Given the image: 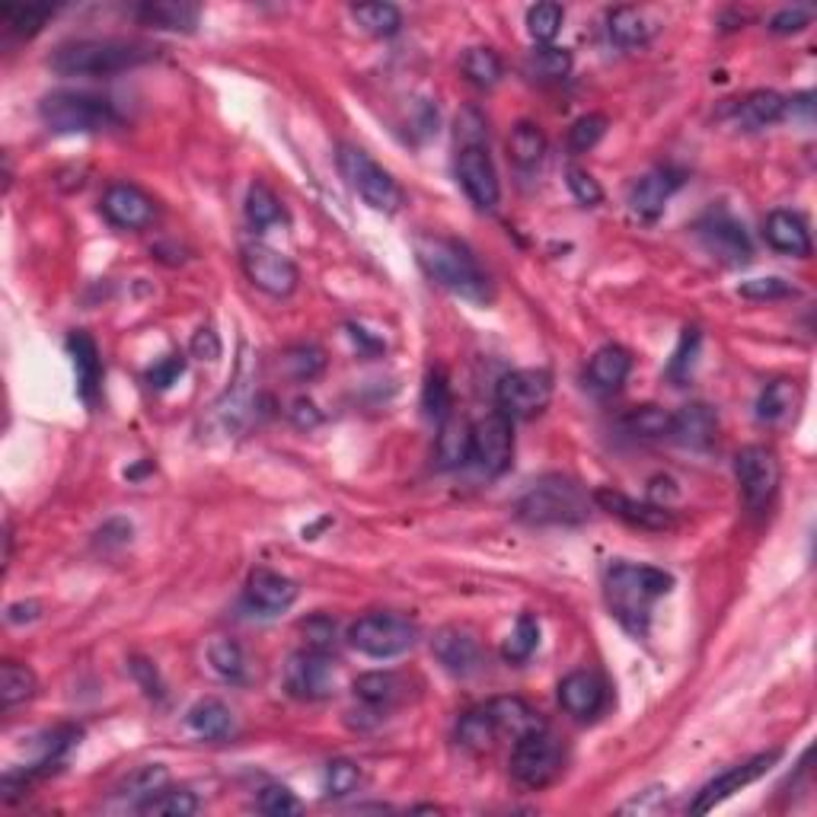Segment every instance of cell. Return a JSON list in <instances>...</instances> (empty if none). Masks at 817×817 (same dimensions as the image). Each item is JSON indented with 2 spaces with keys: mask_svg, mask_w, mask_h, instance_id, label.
I'll return each instance as SVG.
<instances>
[{
  "mask_svg": "<svg viewBox=\"0 0 817 817\" xmlns=\"http://www.w3.org/2000/svg\"><path fill=\"white\" fill-rule=\"evenodd\" d=\"M563 20H566V10L559 3H536V7L528 10V33H531L533 42L549 45L559 36Z\"/></svg>",
  "mask_w": 817,
  "mask_h": 817,
  "instance_id": "cell-49",
  "label": "cell"
},
{
  "mask_svg": "<svg viewBox=\"0 0 817 817\" xmlns=\"http://www.w3.org/2000/svg\"><path fill=\"white\" fill-rule=\"evenodd\" d=\"M182 374H186V358H182V355H169L161 365H154V368L147 370V383H151L154 390H166V387H173Z\"/></svg>",
  "mask_w": 817,
  "mask_h": 817,
  "instance_id": "cell-59",
  "label": "cell"
},
{
  "mask_svg": "<svg viewBox=\"0 0 817 817\" xmlns=\"http://www.w3.org/2000/svg\"><path fill=\"white\" fill-rule=\"evenodd\" d=\"M607 702L604 680L591 671H572L559 684V706L575 719H594Z\"/></svg>",
  "mask_w": 817,
  "mask_h": 817,
  "instance_id": "cell-21",
  "label": "cell"
},
{
  "mask_svg": "<svg viewBox=\"0 0 817 817\" xmlns=\"http://www.w3.org/2000/svg\"><path fill=\"white\" fill-rule=\"evenodd\" d=\"M623 428L636 438H667L671 435V412L661 406H636L626 412Z\"/></svg>",
  "mask_w": 817,
  "mask_h": 817,
  "instance_id": "cell-43",
  "label": "cell"
},
{
  "mask_svg": "<svg viewBox=\"0 0 817 817\" xmlns=\"http://www.w3.org/2000/svg\"><path fill=\"white\" fill-rule=\"evenodd\" d=\"M259 812L269 817H287V815H300L304 805L297 802V795L285 789V785H265L259 792Z\"/></svg>",
  "mask_w": 817,
  "mask_h": 817,
  "instance_id": "cell-54",
  "label": "cell"
},
{
  "mask_svg": "<svg viewBox=\"0 0 817 817\" xmlns=\"http://www.w3.org/2000/svg\"><path fill=\"white\" fill-rule=\"evenodd\" d=\"M735 476L741 495H744V505L750 511H763L773 501L779 479H782L777 450L763 448V445L741 448L735 457Z\"/></svg>",
  "mask_w": 817,
  "mask_h": 817,
  "instance_id": "cell-10",
  "label": "cell"
},
{
  "mask_svg": "<svg viewBox=\"0 0 817 817\" xmlns=\"http://www.w3.org/2000/svg\"><path fill=\"white\" fill-rule=\"evenodd\" d=\"M591 514V495L569 476H543L518 501V518L533 528L581 524Z\"/></svg>",
  "mask_w": 817,
  "mask_h": 817,
  "instance_id": "cell-4",
  "label": "cell"
},
{
  "mask_svg": "<svg viewBox=\"0 0 817 817\" xmlns=\"http://www.w3.org/2000/svg\"><path fill=\"white\" fill-rule=\"evenodd\" d=\"M785 109H789V99L779 96L777 90H754L735 106V122L747 131L770 128L785 119Z\"/></svg>",
  "mask_w": 817,
  "mask_h": 817,
  "instance_id": "cell-26",
  "label": "cell"
},
{
  "mask_svg": "<svg viewBox=\"0 0 817 817\" xmlns=\"http://www.w3.org/2000/svg\"><path fill=\"white\" fill-rule=\"evenodd\" d=\"M103 214H106V221L113 224V227H119V230H144L147 224H154V217H157V202L144 192V189H138V186H131V182H116V186H109L106 189V196H103Z\"/></svg>",
  "mask_w": 817,
  "mask_h": 817,
  "instance_id": "cell-15",
  "label": "cell"
},
{
  "mask_svg": "<svg viewBox=\"0 0 817 817\" xmlns=\"http://www.w3.org/2000/svg\"><path fill=\"white\" fill-rule=\"evenodd\" d=\"M202 802L196 798V792L189 789H161L154 798H147L144 805H138L141 815H157V817H192L199 815Z\"/></svg>",
  "mask_w": 817,
  "mask_h": 817,
  "instance_id": "cell-41",
  "label": "cell"
},
{
  "mask_svg": "<svg viewBox=\"0 0 817 817\" xmlns=\"http://www.w3.org/2000/svg\"><path fill=\"white\" fill-rule=\"evenodd\" d=\"M652 29L646 13L636 7H616L607 16V33L619 48H642L646 42L652 39Z\"/></svg>",
  "mask_w": 817,
  "mask_h": 817,
  "instance_id": "cell-33",
  "label": "cell"
},
{
  "mask_svg": "<svg viewBox=\"0 0 817 817\" xmlns=\"http://www.w3.org/2000/svg\"><path fill=\"white\" fill-rule=\"evenodd\" d=\"M457 141H460V147L486 141V122H483V116L476 109H463L457 116Z\"/></svg>",
  "mask_w": 817,
  "mask_h": 817,
  "instance_id": "cell-60",
  "label": "cell"
},
{
  "mask_svg": "<svg viewBox=\"0 0 817 817\" xmlns=\"http://www.w3.org/2000/svg\"><path fill=\"white\" fill-rule=\"evenodd\" d=\"M674 575L654 566H629V563H611L604 575V594L607 607L616 616V623L642 639L652 623V604L671 594Z\"/></svg>",
  "mask_w": 817,
  "mask_h": 817,
  "instance_id": "cell-1",
  "label": "cell"
},
{
  "mask_svg": "<svg viewBox=\"0 0 817 817\" xmlns=\"http://www.w3.org/2000/svg\"><path fill=\"white\" fill-rule=\"evenodd\" d=\"M246 221H249V227L252 230H272V227H279V224H285V208L279 202V196L265 186V182H252L249 186V192H246Z\"/></svg>",
  "mask_w": 817,
  "mask_h": 817,
  "instance_id": "cell-32",
  "label": "cell"
},
{
  "mask_svg": "<svg viewBox=\"0 0 817 817\" xmlns=\"http://www.w3.org/2000/svg\"><path fill=\"white\" fill-rule=\"evenodd\" d=\"M566 767V747L546 725H536L511 747V777L524 789H546Z\"/></svg>",
  "mask_w": 817,
  "mask_h": 817,
  "instance_id": "cell-8",
  "label": "cell"
},
{
  "mask_svg": "<svg viewBox=\"0 0 817 817\" xmlns=\"http://www.w3.org/2000/svg\"><path fill=\"white\" fill-rule=\"evenodd\" d=\"M486 709H489L498 735L511 737V741L521 737L524 732H531V729H536V725H543L531 706H528L524 699H518V696H495V699L486 702Z\"/></svg>",
  "mask_w": 817,
  "mask_h": 817,
  "instance_id": "cell-30",
  "label": "cell"
},
{
  "mask_svg": "<svg viewBox=\"0 0 817 817\" xmlns=\"http://www.w3.org/2000/svg\"><path fill=\"white\" fill-rule=\"evenodd\" d=\"M798 400H802V390L795 380H773L763 387V393L757 400V415H760V422H779L798 406Z\"/></svg>",
  "mask_w": 817,
  "mask_h": 817,
  "instance_id": "cell-40",
  "label": "cell"
},
{
  "mask_svg": "<svg viewBox=\"0 0 817 817\" xmlns=\"http://www.w3.org/2000/svg\"><path fill=\"white\" fill-rule=\"evenodd\" d=\"M808 23H812V10L808 7H782L779 13H773V20H770V33L792 36V33H802Z\"/></svg>",
  "mask_w": 817,
  "mask_h": 817,
  "instance_id": "cell-58",
  "label": "cell"
},
{
  "mask_svg": "<svg viewBox=\"0 0 817 817\" xmlns=\"http://www.w3.org/2000/svg\"><path fill=\"white\" fill-rule=\"evenodd\" d=\"M699 240L706 244L709 252H715L729 265H744L750 259V240H747L744 227L732 217H725V214H712L709 221H702L699 224Z\"/></svg>",
  "mask_w": 817,
  "mask_h": 817,
  "instance_id": "cell-20",
  "label": "cell"
},
{
  "mask_svg": "<svg viewBox=\"0 0 817 817\" xmlns=\"http://www.w3.org/2000/svg\"><path fill=\"white\" fill-rule=\"evenodd\" d=\"M498 729H495V722H492L489 709L486 706H479V709H473V712H466L460 722H457V741L466 747V750H489L495 747V741H498Z\"/></svg>",
  "mask_w": 817,
  "mask_h": 817,
  "instance_id": "cell-38",
  "label": "cell"
},
{
  "mask_svg": "<svg viewBox=\"0 0 817 817\" xmlns=\"http://www.w3.org/2000/svg\"><path fill=\"white\" fill-rule=\"evenodd\" d=\"M715 431H719V418H715L712 406H706V403H690V406L671 412V435L667 438L677 441L680 448H709L715 441Z\"/></svg>",
  "mask_w": 817,
  "mask_h": 817,
  "instance_id": "cell-22",
  "label": "cell"
},
{
  "mask_svg": "<svg viewBox=\"0 0 817 817\" xmlns=\"http://www.w3.org/2000/svg\"><path fill=\"white\" fill-rule=\"evenodd\" d=\"M202 10L196 3H182V0H157V3H141L138 7V20L154 26V29H166V33H192L199 26Z\"/></svg>",
  "mask_w": 817,
  "mask_h": 817,
  "instance_id": "cell-27",
  "label": "cell"
},
{
  "mask_svg": "<svg viewBox=\"0 0 817 817\" xmlns=\"http://www.w3.org/2000/svg\"><path fill=\"white\" fill-rule=\"evenodd\" d=\"M55 10L51 7H39V3H26V7H3L0 10V16H3V23H7V29L13 33V36H36L42 26L48 23V16H51Z\"/></svg>",
  "mask_w": 817,
  "mask_h": 817,
  "instance_id": "cell-47",
  "label": "cell"
},
{
  "mask_svg": "<svg viewBox=\"0 0 817 817\" xmlns=\"http://www.w3.org/2000/svg\"><path fill=\"white\" fill-rule=\"evenodd\" d=\"M131 671H134V677L141 680L144 694L164 696V684H161V677H157V667H154L151 661H141V658H134V661H131Z\"/></svg>",
  "mask_w": 817,
  "mask_h": 817,
  "instance_id": "cell-62",
  "label": "cell"
},
{
  "mask_svg": "<svg viewBox=\"0 0 817 817\" xmlns=\"http://www.w3.org/2000/svg\"><path fill=\"white\" fill-rule=\"evenodd\" d=\"M594 501L604 508V511H611L613 518H619V521H626V524H632V528H642V531H667L671 528V514H667V508H658L652 501H632V498H626L623 492H613V489H597L594 492Z\"/></svg>",
  "mask_w": 817,
  "mask_h": 817,
  "instance_id": "cell-23",
  "label": "cell"
},
{
  "mask_svg": "<svg viewBox=\"0 0 817 817\" xmlns=\"http://www.w3.org/2000/svg\"><path fill=\"white\" fill-rule=\"evenodd\" d=\"M154 51L147 45L125 39H78L64 42L51 51L48 64L61 78H109L131 71L151 61Z\"/></svg>",
  "mask_w": 817,
  "mask_h": 817,
  "instance_id": "cell-3",
  "label": "cell"
},
{
  "mask_svg": "<svg viewBox=\"0 0 817 817\" xmlns=\"http://www.w3.org/2000/svg\"><path fill=\"white\" fill-rule=\"evenodd\" d=\"M684 186V173L674 166H658L652 173H646L632 189H629V211L642 221H654L664 204L671 202V196Z\"/></svg>",
  "mask_w": 817,
  "mask_h": 817,
  "instance_id": "cell-18",
  "label": "cell"
},
{
  "mask_svg": "<svg viewBox=\"0 0 817 817\" xmlns=\"http://www.w3.org/2000/svg\"><path fill=\"white\" fill-rule=\"evenodd\" d=\"M422 408H425V415H428L431 422H438V425L448 418L450 408H453L448 374L441 368H431L428 370V377H425V387H422Z\"/></svg>",
  "mask_w": 817,
  "mask_h": 817,
  "instance_id": "cell-45",
  "label": "cell"
},
{
  "mask_svg": "<svg viewBox=\"0 0 817 817\" xmlns=\"http://www.w3.org/2000/svg\"><path fill=\"white\" fill-rule=\"evenodd\" d=\"M355 696L374 709H387L390 702L403 696V680L393 671H370L355 680Z\"/></svg>",
  "mask_w": 817,
  "mask_h": 817,
  "instance_id": "cell-35",
  "label": "cell"
},
{
  "mask_svg": "<svg viewBox=\"0 0 817 817\" xmlns=\"http://www.w3.org/2000/svg\"><path fill=\"white\" fill-rule=\"evenodd\" d=\"M166 785H169V770H166L164 763H147V767L134 770L131 777L125 779L119 795L128 798V802H134V805H144L147 798H154Z\"/></svg>",
  "mask_w": 817,
  "mask_h": 817,
  "instance_id": "cell-42",
  "label": "cell"
},
{
  "mask_svg": "<svg viewBox=\"0 0 817 817\" xmlns=\"http://www.w3.org/2000/svg\"><path fill=\"white\" fill-rule=\"evenodd\" d=\"M435 450H438V463L445 470H457L463 463L473 460V428L457 418V415H448L441 425H438V441H435Z\"/></svg>",
  "mask_w": 817,
  "mask_h": 817,
  "instance_id": "cell-29",
  "label": "cell"
},
{
  "mask_svg": "<svg viewBox=\"0 0 817 817\" xmlns=\"http://www.w3.org/2000/svg\"><path fill=\"white\" fill-rule=\"evenodd\" d=\"M777 760H779V750H767V754H757V757L744 760L741 767H732L729 773H722L719 779H712V782L699 792V798L690 805V812H694V815H706V812H712L719 802H725L729 795L741 792L744 785H750V782H757V779L767 777V773L777 767Z\"/></svg>",
  "mask_w": 817,
  "mask_h": 817,
  "instance_id": "cell-16",
  "label": "cell"
},
{
  "mask_svg": "<svg viewBox=\"0 0 817 817\" xmlns=\"http://www.w3.org/2000/svg\"><path fill=\"white\" fill-rule=\"evenodd\" d=\"M304 639H307V649H317V652H329L335 646V619L327 616V613H317L304 623Z\"/></svg>",
  "mask_w": 817,
  "mask_h": 817,
  "instance_id": "cell-57",
  "label": "cell"
},
{
  "mask_svg": "<svg viewBox=\"0 0 817 817\" xmlns=\"http://www.w3.org/2000/svg\"><path fill=\"white\" fill-rule=\"evenodd\" d=\"M240 265H244V275L249 279V285L259 287L269 297H291L300 285L297 265L287 259L285 252H279V249L265 244L244 246Z\"/></svg>",
  "mask_w": 817,
  "mask_h": 817,
  "instance_id": "cell-11",
  "label": "cell"
},
{
  "mask_svg": "<svg viewBox=\"0 0 817 817\" xmlns=\"http://www.w3.org/2000/svg\"><path fill=\"white\" fill-rule=\"evenodd\" d=\"M737 294L747 297V300H782V297H792L795 287L782 282V279H750V282L737 287Z\"/></svg>",
  "mask_w": 817,
  "mask_h": 817,
  "instance_id": "cell-56",
  "label": "cell"
},
{
  "mask_svg": "<svg viewBox=\"0 0 817 817\" xmlns=\"http://www.w3.org/2000/svg\"><path fill=\"white\" fill-rule=\"evenodd\" d=\"M531 71L543 81H563L569 78L572 71V55L566 48H556V45H543L536 48L531 58Z\"/></svg>",
  "mask_w": 817,
  "mask_h": 817,
  "instance_id": "cell-50",
  "label": "cell"
},
{
  "mask_svg": "<svg viewBox=\"0 0 817 817\" xmlns=\"http://www.w3.org/2000/svg\"><path fill=\"white\" fill-rule=\"evenodd\" d=\"M415 259L425 269V275L441 287L453 291L463 300L473 304H486L492 297L489 275L483 272V265L476 262V256L463 244L450 240V237H438V234H418L412 240Z\"/></svg>",
  "mask_w": 817,
  "mask_h": 817,
  "instance_id": "cell-2",
  "label": "cell"
},
{
  "mask_svg": "<svg viewBox=\"0 0 817 817\" xmlns=\"http://www.w3.org/2000/svg\"><path fill=\"white\" fill-rule=\"evenodd\" d=\"M39 119L55 134H99L122 122L106 96L83 90H55L39 103Z\"/></svg>",
  "mask_w": 817,
  "mask_h": 817,
  "instance_id": "cell-5",
  "label": "cell"
},
{
  "mask_svg": "<svg viewBox=\"0 0 817 817\" xmlns=\"http://www.w3.org/2000/svg\"><path fill=\"white\" fill-rule=\"evenodd\" d=\"M699 348H702V332L699 329H684L674 355H671V365H667V377L674 383H684L690 380V374L696 368V358H699Z\"/></svg>",
  "mask_w": 817,
  "mask_h": 817,
  "instance_id": "cell-48",
  "label": "cell"
},
{
  "mask_svg": "<svg viewBox=\"0 0 817 817\" xmlns=\"http://www.w3.org/2000/svg\"><path fill=\"white\" fill-rule=\"evenodd\" d=\"M543 154H546V138H543V131L531 122H518L511 128V134H508V157H511V164L518 166V169H524V173H531L540 166L543 161Z\"/></svg>",
  "mask_w": 817,
  "mask_h": 817,
  "instance_id": "cell-34",
  "label": "cell"
},
{
  "mask_svg": "<svg viewBox=\"0 0 817 817\" xmlns=\"http://www.w3.org/2000/svg\"><path fill=\"white\" fill-rule=\"evenodd\" d=\"M285 368L294 380H313L327 368V355L320 345H294V348H287Z\"/></svg>",
  "mask_w": 817,
  "mask_h": 817,
  "instance_id": "cell-51",
  "label": "cell"
},
{
  "mask_svg": "<svg viewBox=\"0 0 817 817\" xmlns=\"http://www.w3.org/2000/svg\"><path fill=\"white\" fill-rule=\"evenodd\" d=\"M553 400V374L549 370H511L495 387L498 412L514 418H533Z\"/></svg>",
  "mask_w": 817,
  "mask_h": 817,
  "instance_id": "cell-9",
  "label": "cell"
},
{
  "mask_svg": "<svg viewBox=\"0 0 817 817\" xmlns=\"http://www.w3.org/2000/svg\"><path fill=\"white\" fill-rule=\"evenodd\" d=\"M607 116H601V113H588V116H581L578 122L569 128V147H572L575 154H588L591 147H597V141L607 134Z\"/></svg>",
  "mask_w": 817,
  "mask_h": 817,
  "instance_id": "cell-52",
  "label": "cell"
},
{
  "mask_svg": "<svg viewBox=\"0 0 817 817\" xmlns=\"http://www.w3.org/2000/svg\"><path fill=\"white\" fill-rule=\"evenodd\" d=\"M300 588L282 572L272 569H252L246 578V601L252 611H259L262 616H275L294 607Z\"/></svg>",
  "mask_w": 817,
  "mask_h": 817,
  "instance_id": "cell-19",
  "label": "cell"
},
{
  "mask_svg": "<svg viewBox=\"0 0 817 817\" xmlns=\"http://www.w3.org/2000/svg\"><path fill=\"white\" fill-rule=\"evenodd\" d=\"M536 646H540V623L533 619L531 613H521L518 623H514V629L508 632V639L501 646V654H505V661L521 664V661H528L536 652Z\"/></svg>",
  "mask_w": 817,
  "mask_h": 817,
  "instance_id": "cell-44",
  "label": "cell"
},
{
  "mask_svg": "<svg viewBox=\"0 0 817 817\" xmlns=\"http://www.w3.org/2000/svg\"><path fill=\"white\" fill-rule=\"evenodd\" d=\"M36 690H39V680H36L33 667L16 664V661H7L0 667V702H3V709H13V706L33 699Z\"/></svg>",
  "mask_w": 817,
  "mask_h": 817,
  "instance_id": "cell-36",
  "label": "cell"
},
{
  "mask_svg": "<svg viewBox=\"0 0 817 817\" xmlns=\"http://www.w3.org/2000/svg\"><path fill=\"white\" fill-rule=\"evenodd\" d=\"M291 418H294V425H300V428L320 425V412H317V406H313L310 400H297V403L291 406Z\"/></svg>",
  "mask_w": 817,
  "mask_h": 817,
  "instance_id": "cell-64",
  "label": "cell"
},
{
  "mask_svg": "<svg viewBox=\"0 0 817 817\" xmlns=\"http://www.w3.org/2000/svg\"><path fill=\"white\" fill-rule=\"evenodd\" d=\"M632 374V355L619 345H604L594 352V358L588 362V380L594 390L601 393H613L626 383V377Z\"/></svg>",
  "mask_w": 817,
  "mask_h": 817,
  "instance_id": "cell-28",
  "label": "cell"
},
{
  "mask_svg": "<svg viewBox=\"0 0 817 817\" xmlns=\"http://www.w3.org/2000/svg\"><path fill=\"white\" fill-rule=\"evenodd\" d=\"M763 237L782 256H795V259L812 256V230L795 211H773L763 224Z\"/></svg>",
  "mask_w": 817,
  "mask_h": 817,
  "instance_id": "cell-25",
  "label": "cell"
},
{
  "mask_svg": "<svg viewBox=\"0 0 817 817\" xmlns=\"http://www.w3.org/2000/svg\"><path fill=\"white\" fill-rule=\"evenodd\" d=\"M511 457H514V428L508 415L492 412L473 425V463L486 476H501L511 466Z\"/></svg>",
  "mask_w": 817,
  "mask_h": 817,
  "instance_id": "cell-13",
  "label": "cell"
},
{
  "mask_svg": "<svg viewBox=\"0 0 817 817\" xmlns=\"http://www.w3.org/2000/svg\"><path fill=\"white\" fill-rule=\"evenodd\" d=\"M68 355L74 362L81 400L86 406H96V396H99V387H103V358H99V348H96L93 335L71 332L68 335Z\"/></svg>",
  "mask_w": 817,
  "mask_h": 817,
  "instance_id": "cell-24",
  "label": "cell"
},
{
  "mask_svg": "<svg viewBox=\"0 0 817 817\" xmlns=\"http://www.w3.org/2000/svg\"><path fill=\"white\" fill-rule=\"evenodd\" d=\"M186 722H189V732L204 741H221L234 732V712L221 699H199L189 709Z\"/></svg>",
  "mask_w": 817,
  "mask_h": 817,
  "instance_id": "cell-31",
  "label": "cell"
},
{
  "mask_svg": "<svg viewBox=\"0 0 817 817\" xmlns=\"http://www.w3.org/2000/svg\"><path fill=\"white\" fill-rule=\"evenodd\" d=\"M431 652L445 664V671L457 677H470L483 667V646L479 639L463 626H445L431 639Z\"/></svg>",
  "mask_w": 817,
  "mask_h": 817,
  "instance_id": "cell-17",
  "label": "cell"
},
{
  "mask_svg": "<svg viewBox=\"0 0 817 817\" xmlns=\"http://www.w3.org/2000/svg\"><path fill=\"white\" fill-rule=\"evenodd\" d=\"M192 355L202 362H217L221 358V335L214 332V327H202L192 339Z\"/></svg>",
  "mask_w": 817,
  "mask_h": 817,
  "instance_id": "cell-61",
  "label": "cell"
},
{
  "mask_svg": "<svg viewBox=\"0 0 817 817\" xmlns=\"http://www.w3.org/2000/svg\"><path fill=\"white\" fill-rule=\"evenodd\" d=\"M335 687V667L329 661V652L317 649H300L287 658L285 664V690L294 699L304 702H320Z\"/></svg>",
  "mask_w": 817,
  "mask_h": 817,
  "instance_id": "cell-12",
  "label": "cell"
},
{
  "mask_svg": "<svg viewBox=\"0 0 817 817\" xmlns=\"http://www.w3.org/2000/svg\"><path fill=\"white\" fill-rule=\"evenodd\" d=\"M42 604L39 601H23V604H10L7 607V623H33V619H39Z\"/></svg>",
  "mask_w": 817,
  "mask_h": 817,
  "instance_id": "cell-63",
  "label": "cell"
},
{
  "mask_svg": "<svg viewBox=\"0 0 817 817\" xmlns=\"http://www.w3.org/2000/svg\"><path fill=\"white\" fill-rule=\"evenodd\" d=\"M566 182H569V192H572L578 204L597 208V204L604 202V189H601V182H597L588 169H581V166L572 164L566 169Z\"/></svg>",
  "mask_w": 817,
  "mask_h": 817,
  "instance_id": "cell-55",
  "label": "cell"
},
{
  "mask_svg": "<svg viewBox=\"0 0 817 817\" xmlns=\"http://www.w3.org/2000/svg\"><path fill=\"white\" fill-rule=\"evenodd\" d=\"M335 164H339L342 179L348 182V189H352L355 196H362L365 204H370L374 211L396 214V211L406 204L403 186H400L383 166L377 164L368 151H362V147H355V144H339Z\"/></svg>",
  "mask_w": 817,
  "mask_h": 817,
  "instance_id": "cell-6",
  "label": "cell"
},
{
  "mask_svg": "<svg viewBox=\"0 0 817 817\" xmlns=\"http://www.w3.org/2000/svg\"><path fill=\"white\" fill-rule=\"evenodd\" d=\"M457 179L476 208H483V211L498 208L501 182H498V173H495L486 144H466L457 151Z\"/></svg>",
  "mask_w": 817,
  "mask_h": 817,
  "instance_id": "cell-14",
  "label": "cell"
},
{
  "mask_svg": "<svg viewBox=\"0 0 817 817\" xmlns=\"http://www.w3.org/2000/svg\"><path fill=\"white\" fill-rule=\"evenodd\" d=\"M352 16H355V23H358L365 33L380 36V39L396 36L400 26H403V13H400L393 3H355V7H352Z\"/></svg>",
  "mask_w": 817,
  "mask_h": 817,
  "instance_id": "cell-39",
  "label": "cell"
},
{
  "mask_svg": "<svg viewBox=\"0 0 817 817\" xmlns=\"http://www.w3.org/2000/svg\"><path fill=\"white\" fill-rule=\"evenodd\" d=\"M501 58L492 51V48H470L466 55H463V74H466V81L476 83V86H495V83L501 81Z\"/></svg>",
  "mask_w": 817,
  "mask_h": 817,
  "instance_id": "cell-46",
  "label": "cell"
},
{
  "mask_svg": "<svg viewBox=\"0 0 817 817\" xmlns=\"http://www.w3.org/2000/svg\"><path fill=\"white\" fill-rule=\"evenodd\" d=\"M208 661H211V667H214L224 680H230V684H244L246 680L249 664H246L244 646H240L237 639L217 636V639L208 646Z\"/></svg>",
  "mask_w": 817,
  "mask_h": 817,
  "instance_id": "cell-37",
  "label": "cell"
},
{
  "mask_svg": "<svg viewBox=\"0 0 817 817\" xmlns=\"http://www.w3.org/2000/svg\"><path fill=\"white\" fill-rule=\"evenodd\" d=\"M348 642H352L355 652L377 658V661H387V658H400L408 649H415L418 626L403 613H365L348 626Z\"/></svg>",
  "mask_w": 817,
  "mask_h": 817,
  "instance_id": "cell-7",
  "label": "cell"
},
{
  "mask_svg": "<svg viewBox=\"0 0 817 817\" xmlns=\"http://www.w3.org/2000/svg\"><path fill=\"white\" fill-rule=\"evenodd\" d=\"M358 785H362V767H358L355 760H345V757L329 760L327 792L332 798H345V795H352Z\"/></svg>",
  "mask_w": 817,
  "mask_h": 817,
  "instance_id": "cell-53",
  "label": "cell"
}]
</instances>
